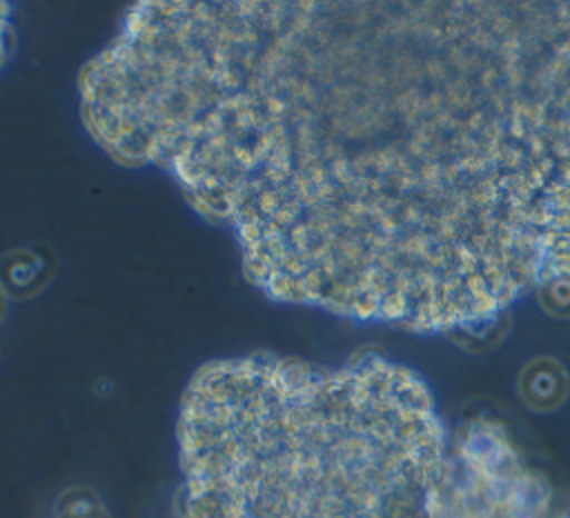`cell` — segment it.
Listing matches in <instances>:
<instances>
[{
	"mask_svg": "<svg viewBox=\"0 0 570 518\" xmlns=\"http://www.w3.org/2000/svg\"><path fill=\"white\" fill-rule=\"evenodd\" d=\"M207 167L267 298L483 322L570 276V2L269 0Z\"/></svg>",
	"mask_w": 570,
	"mask_h": 518,
	"instance_id": "6da1fadb",
	"label": "cell"
},
{
	"mask_svg": "<svg viewBox=\"0 0 570 518\" xmlns=\"http://www.w3.org/2000/svg\"><path fill=\"white\" fill-rule=\"evenodd\" d=\"M176 440L180 518H439L454 469L428 389L381 358L212 360Z\"/></svg>",
	"mask_w": 570,
	"mask_h": 518,
	"instance_id": "7a4b0ae2",
	"label": "cell"
},
{
	"mask_svg": "<svg viewBox=\"0 0 570 518\" xmlns=\"http://www.w3.org/2000/svg\"><path fill=\"white\" fill-rule=\"evenodd\" d=\"M56 271V256L47 247H18L0 256V287L7 298H31Z\"/></svg>",
	"mask_w": 570,
	"mask_h": 518,
	"instance_id": "3957f363",
	"label": "cell"
},
{
	"mask_svg": "<svg viewBox=\"0 0 570 518\" xmlns=\"http://www.w3.org/2000/svg\"><path fill=\"white\" fill-rule=\"evenodd\" d=\"M53 518H111L100 494L87 485H73L58 494Z\"/></svg>",
	"mask_w": 570,
	"mask_h": 518,
	"instance_id": "277c9868",
	"label": "cell"
},
{
	"mask_svg": "<svg viewBox=\"0 0 570 518\" xmlns=\"http://www.w3.org/2000/svg\"><path fill=\"white\" fill-rule=\"evenodd\" d=\"M16 29H13V7L9 2L0 0V69L9 60L13 51Z\"/></svg>",
	"mask_w": 570,
	"mask_h": 518,
	"instance_id": "5b68a950",
	"label": "cell"
},
{
	"mask_svg": "<svg viewBox=\"0 0 570 518\" xmlns=\"http://www.w3.org/2000/svg\"><path fill=\"white\" fill-rule=\"evenodd\" d=\"M7 300H9V298H7V293H4L2 287H0V320H2L4 313H7Z\"/></svg>",
	"mask_w": 570,
	"mask_h": 518,
	"instance_id": "8992f818",
	"label": "cell"
}]
</instances>
